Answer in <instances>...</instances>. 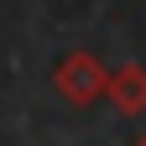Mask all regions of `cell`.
Wrapping results in <instances>:
<instances>
[{
    "label": "cell",
    "mask_w": 146,
    "mask_h": 146,
    "mask_svg": "<svg viewBox=\"0 0 146 146\" xmlns=\"http://www.w3.org/2000/svg\"><path fill=\"white\" fill-rule=\"evenodd\" d=\"M136 146H146V136H141V141H136Z\"/></svg>",
    "instance_id": "3"
},
{
    "label": "cell",
    "mask_w": 146,
    "mask_h": 146,
    "mask_svg": "<svg viewBox=\"0 0 146 146\" xmlns=\"http://www.w3.org/2000/svg\"><path fill=\"white\" fill-rule=\"evenodd\" d=\"M104 84H110V68L94 58V52H84V47L63 52L58 68H52V89H58V99L78 104V110L99 104V99H104Z\"/></svg>",
    "instance_id": "1"
},
{
    "label": "cell",
    "mask_w": 146,
    "mask_h": 146,
    "mask_svg": "<svg viewBox=\"0 0 146 146\" xmlns=\"http://www.w3.org/2000/svg\"><path fill=\"white\" fill-rule=\"evenodd\" d=\"M104 99L120 110V115H146V68L141 63H120L104 84Z\"/></svg>",
    "instance_id": "2"
}]
</instances>
